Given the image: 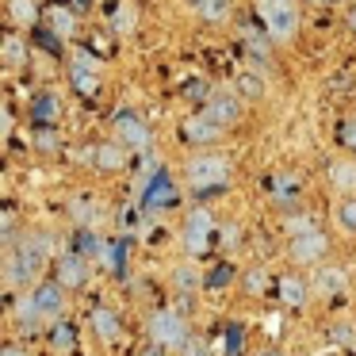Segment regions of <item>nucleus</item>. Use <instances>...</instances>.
Segmentation results:
<instances>
[{
	"label": "nucleus",
	"instance_id": "obj_1",
	"mask_svg": "<svg viewBox=\"0 0 356 356\" xmlns=\"http://www.w3.org/2000/svg\"><path fill=\"white\" fill-rule=\"evenodd\" d=\"M50 253H54V241H50L47 234H27V238L8 253V268H4V272H8V284L12 287L31 284V280L47 268Z\"/></svg>",
	"mask_w": 356,
	"mask_h": 356
},
{
	"label": "nucleus",
	"instance_id": "obj_2",
	"mask_svg": "<svg viewBox=\"0 0 356 356\" xmlns=\"http://www.w3.org/2000/svg\"><path fill=\"white\" fill-rule=\"evenodd\" d=\"M257 16L272 42H291L299 31V8L295 0H257Z\"/></svg>",
	"mask_w": 356,
	"mask_h": 356
},
{
	"label": "nucleus",
	"instance_id": "obj_3",
	"mask_svg": "<svg viewBox=\"0 0 356 356\" xmlns=\"http://www.w3.org/2000/svg\"><path fill=\"white\" fill-rule=\"evenodd\" d=\"M184 177L192 188H200V192H207V188H222L226 180H230V161L218 154H200L192 157V161L184 165Z\"/></svg>",
	"mask_w": 356,
	"mask_h": 356
},
{
	"label": "nucleus",
	"instance_id": "obj_4",
	"mask_svg": "<svg viewBox=\"0 0 356 356\" xmlns=\"http://www.w3.org/2000/svg\"><path fill=\"white\" fill-rule=\"evenodd\" d=\"M149 337L161 348H184L188 341H192V333H188V322L177 310H157V314L149 318Z\"/></svg>",
	"mask_w": 356,
	"mask_h": 356
},
{
	"label": "nucleus",
	"instance_id": "obj_5",
	"mask_svg": "<svg viewBox=\"0 0 356 356\" xmlns=\"http://www.w3.org/2000/svg\"><path fill=\"white\" fill-rule=\"evenodd\" d=\"M211 234H215V218H211V211H203V207L188 211V218H184V245H188V253H203L207 241H211Z\"/></svg>",
	"mask_w": 356,
	"mask_h": 356
},
{
	"label": "nucleus",
	"instance_id": "obj_6",
	"mask_svg": "<svg viewBox=\"0 0 356 356\" xmlns=\"http://www.w3.org/2000/svg\"><path fill=\"white\" fill-rule=\"evenodd\" d=\"M325 249H330V238H325L322 230H302V234H295V241H291V257L299 264H314V261H322L325 257Z\"/></svg>",
	"mask_w": 356,
	"mask_h": 356
},
{
	"label": "nucleus",
	"instance_id": "obj_7",
	"mask_svg": "<svg viewBox=\"0 0 356 356\" xmlns=\"http://www.w3.org/2000/svg\"><path fill=\"white\" fill-rule=\"evenodd\" d=\"M115 142L127 149H146L149 146V127L142 123L138 115L123 111V115H115Z\"/></svg>",
	"mask_w": 356,
	"mask_h": 356
},
{
	"label": "nucleus",
	"instance_id": "obj_8",
	"mask_svg": "<svg viewBox=\"0 0 356 356\" xmlns=\"http://www.w3.org/2000/svg\"><path fill=\"white\" fill-rule=\"evenodd\" d=\"M62 291H65L62 284H42V287L31 291V302H35V310H39L42 322H58V318H62V310H65V295Z\"/></svg>",
	"mask_w": 356,
	"mask_h": 356
},
{
	"label": "nucleus",
	"instance_id": "obj_9",
	"mask_svg": "<svg viewBox=\"0 0 356 356\" xmlns=\"http://www.w3.org/2000/svg\"><path fill=\"white\" fill-rule=\"evenodd\" d=\"M241 111H245V104H241L234 92H215V96L207 100V111H203V115L215 119V123L226 131V127H234V123L241 119Z\"/></svg>",
	"mask_w": 356,
	"mask_h": 356
},
{
	"label": "nucleus",
	"instance_id": "obj_10",
	"mask_svg": "<svg viewBox=\"0 0 356 356\" xmlns=\"http://www.w3.org/2000/svg\"><path fill=\"white\" fill-rule=\"evenodd\" d=\"M218 134H222V127H218L215 119H207V115H192V119H184V123H180V138H184V142H195V146H203V142H215Z\"/></svg>",
	"mask_w": 356,
	"mask_h": 356
},
{
	"label": "nucleus",
	"instance_id": "obj_11",
	"mask_svg": "<svg viewBox=\"0 0 356 356\" xmlns=\"http://www.w3.org/2000/svg\"><path fill=\"white\" fill-rule=\"evenodd\" d=\"M88 280V261L81 253H65L58 264V284L62 287H81Z\"/></svg>",
	"mask_w": 356,
	"mask_h": 356
},
{
	"label": "nucleus",
	"instance_id": "obj_12",
	"mask_svg": "<svg viewBox=\"0 0 356 356\" xmlns=\"http://www.w3.org/2000/svg\"><path fill=\"white\" fill-rule=\"evenodd\" d=\"M177 203V188L165 172H154V184L146 188V207L149 211H161V207H172Z\"/></svg>",
	"mask_w": 356,
	"mask_h": 356
},
{
	"label": "nucleus",
	"instance_id": "obj_13",
	"mask_svg": "<svg viewBox=\"0 0 356 356\" xmlns=\"http://www.w3.org/2000/svg\"><path fill=\"white\" fill-rule=\"evenodd\" d=\"M92 330H96V337H100V341L115 345V341H119V333H123V325H119V314H115V310L96 307V310H92Z\"/></svg>",
	"mask_w": 356,
	"mask_h": 356
},
{
	"label": "nucleus",
	"instance_id": "obj_14",
	"mask_svg": "<svg viewBox=\"0 0 356 356\" xmlns=\"http://www.w3.org/2000/svg\"><path fill=\"white\" fill-rule=\"evenodd\" d=\"M330 180H333L337 192H356V161H333Z\"/></svg>",
	"mask_w": 356,
	"mask_h": 356
},
{
	"label": "nucleus",
	"instance_id": "obj_15",
	"mask_svg": "<svg viewBox=\"0 0 356 356\" xmlns=\"http://www.w3.org/2000/svg\"><path fill=\"white\" fill-rule=\"evenodd\" d=\"M73 88H77V92H85V96H92L96 88H100V73L88 70V58H81V62L73 65Z\"/></svg>",
	"mask_w": 356,
	"mask_h": 356
},
{
	"label": "nucleus",
	"instance_id": "obj_16",
	"mask_svg": "<svg viewBox=\"0 0 356 356\" xmlns=\"http://www.w3.org/2000/svg\"><path fill=\"white\" fill-rule=\"evenodd\" d=\"M96 165H100V169H123V161H127V146H119V142H104L100 149H96Z\"/></svg>",
	"mask_w": 356,
	"mask_h": 356
},
{
	"label": "nucleus",
	"instance_id": "obj_17",
	"mask_svg": "<svg viewBox=\"0 0 356 356\" xmlns=\"http://www.w3.org/2000/svg\"><path fill=\"white\" fill-rule=\"evenodd\" d=\"M314 291H318V295H337V291H345V272H341V268H318Z\"/></svg>",
	"mask_w": 356,
	"mask_h": 356
},
{
	"label": "nucleus",
	"instance_id": "obj_18",
	"mask_svg": "<svg viewBox=\"0 0 356 356\" xmlns=\"http://www.w3.org/2000/svg\"><path fill=\"white\" fill-rule=\"evenodd\" d=\"M8 16L16 19L19 27H35L39 24V4H35V0H8Z\"/></svg>",
	"mask_w": 356,
	"mask_h": 356
},
{
	"label": "nucleus",
	"instance_id": "obj_19",
	"mask_svg": "<svg viewBox=\"0 0 356 356\" xmlns=\"http://www.w3.org/2000/svg\"><path fill=\"white\" fill-rule=\"evenodd\" d=\"M272 195H276V203H295V195H299V177H295V172H276Z\"/></svg>",
	"mask_w": 356,
	"mask_h": 356
},
{
	"label": "nucleus",
	"instance_id": "obj_20",
	"mask_svg": "<svg viewBox=\"0 0 356 356\" xmlns=\"http://www.w3.org/2000/svg\"><path fill=\"white\" fill-rule=\"evenodd\" d=\"M280 295H284L287 307H302V302H307V284H302L299 276H284L280 280Z\"/></svg>",
	"mask_w": 356,
	"mask_h": 356
},
{
	"label": "nucleus",
	"instance_id": "obj_21",
	"mask_svg": "<svg viewBox=\"0 0 356 356\" xmlns=\"http://www.w3.org/2000/svg\"><path fill=\"white\" fill-rule=\"evenodd\" d=\"M31 115L39 119V123H54V119H58V96H50V92L35 96V100H31Z\"/></svg>",
	"mask_w": 356,
	"mask_h": 356
},
{
	"label": "nucleus",
	"instance_id": "obj_22",
	"mask_svg": "<svg viewBox=\"0 0 356 356\" xmlns=\"http://www.w3.org/2000/svg\"><path fill=\"white\" fill-rule=\"evenodd\" d=\"M226 12H230V0H200V16L207 24H222Z\"/></svg>",
	"mask_w": 356,
	"mask_h": 356
},
{
	"label": "nucleus",
	"instance_id": "obj_23",
	"mask_svg": "<svg viewBox=\"0 0 356 356\" xmlns=\"http://www.w3.org/2000/svg\"><path fill=\"white\" fill-rule=\"evenodd\" d=\"M111 27H115V31H134V12L127 8V4H115V8H111Z\"/></svg>",
	"mask_w": 356,
	"mask_h": 356
},
{
	"label": "nucleus",
	"instance_id": "obj_24",
	"mask_svg": "<svg viewBox=\"0 0 356 356\" xmlns=\"http://www.w3.org/2000/svg\"><path fill=\"white\" fill-rule=\"evenodd\" d=\"M337 226H341V230H348V234H356V200H348V203H341V207H337Z\"/></svg>",
	"mask_w": 356,
	"mask_h": 356
},
{
	"label": "nucleus",
	"instance_id": "obj_25",
	"mask_svg": "<svg viewBox=\"0 0 356 356\" xmlns=\"http://www.w3.org/2000/svg\"><path fill=\"white\" fill-rule=\"evenodd\" d=\"M50 27H54V31L65 39V35H73V27H77V24H73V16H70V12H62V8H58L54 16H50Z\"/></svg>",
	"mask_w": 356,
	"mask_h": 356
},
{
	"label": "nucleus",
	"instance_id": "obj_26",
	"mask_svg": "<svg viewBox=\"0 0 356 356\" xmlns=\"http://www.w3.org/2000/svg\"><path fill=\"white\" fill-rule=\"evenodd\" d=\"M177 287H184V291H195V284H200V276H195V268L192 264H184V268H177Z\"/></svg>",
	"mask_w": 356,
	"mask_h": 356
},
{
	"label": "nucleus",
	"instance_id": "obj_27",
	"mask_svg": "<svg viewBox=\"0 0 356 356\" xmlns=\"http://www.w3.org/2000/svg\"><path fill=\"white\" fill-rule=\"evenodd\" d=\"M4 58H8L12 65H19V62H24V42H19L16 35H8V42H4Z\"/></svg>",
	"mask_w": 356,
	"mask_h": 356
},
{
	"label": "nucleus",
	"instance_id": "obj_28",
	"mask_svg": "<svg viewBox=\"0 0 356 356\" xmlns=\"http://www.w3.org/2000/svg\"><path fill=\"white\" fill-rule=\"evenodd\" d=\"M88 253H104V241L96 238L92 230H85V234H81V257H88Z\"/></svg>",
	"mask_w": 356,
	"mask_h": 356
},
{
	"label": "nucleus",
	"instance_id": "obj_29",
	"mask_svg": "<svg viewBox=\"0 0 356 356\" xmlns=\"http://www.w3.org/2000/svg\"><path fill=\"white\" fill-rule=\"evenodd\" d=\"M73 341H77V337H73V330H70V325H58V330H54V348H65V353H70V348H73Z\"/></svg>",
	"mask_w": 356,
	"mask_h": 356
},
{
	"label": "nucleus",
	"instance_id": "obj_30",
	"mask_svg": "<svg viewBox=\"0 0 356 356\" xmlns=\"http://www.w3.org/2000/svg\"><path fill=\"white\" fill-rule=\"evenodd\" d=\"M341 142H345V146H356V119H345V123H341Z\"/></svg>",
	"mask_w": 356,
	"mask_h": 356
},
{
	"label": "nucleus",
	"instance_id": "obj_31",
	"mask_svg": "<svg viewBox=\"0 0 356 356\" xmlns=\"http://www.w3.org/2000/svg\"><path fill=\"white\" fill-rule=\"evenodd\" d=\"M241 92H249V96H261L264 88H261V81H257L253 73H245V77H241Z\"/></svg>",
	"mask_w": 356,
	"mask_h": 356
},
{
	"label": "nucleus",
	"instance_id": "obj_32",
	"mask_svg": "<svg viewBox=\"0 0 356 356\" xmlns=\"http://www.w3.org/2000/svg\"><path fill=\"white\" fill-rule=\"evenodd\" d=\"M238 348H241V330H230L226 333V353L238 356Z\"/></svg>",
	"mask_w": 356,
	"mask_h": 356
},
{
	"label": "nucleus",
	"instance_id": "obj_33",
	"mask_svg": "<svg viewBox=\"0 0 356 356\" xmlns=\"http://www.w3.org/2000/svg\"><path fill=\"white\" fill-rule=\"evenodd\" d=\"M245 284H249V291H261V287H264V272H249Z\"/></svg>",
	"mask_w": 356,
	"mask_h": 356
},
{
	"label": "nucleus",
	"instance_id": "obj_34",
	"mask_svg": "<svg viewBox=\"0 0 356 356\" xmlns=\"http://www.w3.org/2000/svg\"><path fill=\"white\" fill-rule=\"evenodd\" d=\"M35 142H39V149H54V134H50V131H42Z\"/></svg>",
	"mask_w": 356,
	"mask_h": 356
},
{
	"label": "nucleus",
	"instance_id": "obj_35",
	"mask_svg": "<svg viewBox=\"0 0 356 356\" xmlns=\"http://www.w3.org/2000/svg\"><path fill=\"white\" fill-rule=\"evenodd\" d=\"M333 337H337L341 345H348V341H353V330H348V325H341V330H333Z\"/></svg>",
	"mask_w": 356,
	"mask_h": 356
},
{
	"label": "nucleus",
	"instance_id": "obj_36",
	"mask_svg": "<svg viewBox=\"0 0 356 356\" xmlns=\"http://www.w3.org/2000/svg\"><path fill=\"white\" fill-rule=\"evenodd\" d=\"M192 356H207V348H203V345H192Z\"/></svg>",
	"mask_w": 356,
	"mask_h": 356
},
{
	"label": "nucleus",
	"instance_id": "obj_37",
	"mask_svg": "<svg viewBox=\"0 0 356 356\" xmlns=\"http://www.w3.org/2000/svg\"><path fill=\"white\" fill-rule=\"evenodd\" d=\"M348 27H353V31H356V8L348 12Z\"/></svg>",
	"mask_w": 356,
	"mask_h": 356
},
{
	"label": "nucleus",
	"instance_id": "obj_38",
	"mask_svg": "<svg viewBox=\"0 0 356 356\" xmlns=\"http://www.w3.org/2000/svg\"><path fill=\"white\" fill-rule=\"evenodd\" d=\"M4 356H24V353H19V348H8V353H4Z\"/></svg>",
	"mask_w": 356,
	"mask_h": 356
},
{
	"label": "nucleus",
	"instance_id": "obj_39",
	"mask_svg": "<svg viewBox=\"0 0 356 356\" xmlns=\"http://www.w3.org/2000/svg\"><path fill=\"white\" fill-rule=\"evenodd\" d=\"M314 4H337V0H314Z\"/></svg>",
	"mask_w": 356,
	"mask_h": 356
},
{
	"label": "nucleus",
	"instance_id": "obj_40",
	"mask_svg": "<svg viewBox=\"0 0 356 356\" xmlns=\"http://www.w3.org/2000/svg\"><path fill=\"white\" fill-rule=\"evenodd\" d=\"M195 4H200V0H195Z\"/></svg>",
	"mask_w": 356,
	"mask_h": 356
}]
</instances>
